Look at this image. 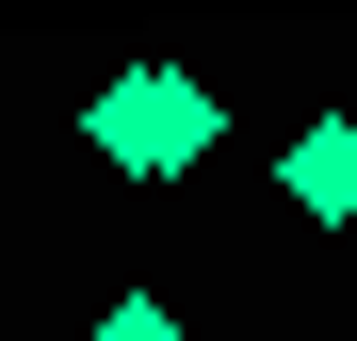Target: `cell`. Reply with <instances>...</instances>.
Here are the masks:
<instances>
[{
  "mask_svg": "<svg viewBox=\"0 0 357 341\" xmlns=\"http://www.w3.org/2000/svg\"><path fill=\"white\" fill-rule=\"evenodd\" d=\"M82 146L114 162V179H195V162L227 146V98H211L195 66H162V49H146V66H114V82L82 98Z\"/></svg>",
  "mask_w": 357,
  "mask_h": 341,
  "instance_id": "cell-1",
  "label": "cell"
},
{
  "mask_svg": "<svg viewBox=\"0 0 357 341\" xmlns=\"http://www.w3.org/2000/svg\"><path fill=\"white\" fill-rule=\"evenodd\" d=\"M276 195H292V211H325V227L357 211V114H309V130L276 146Z\"/></svg>",
  "mask_w": 357,
  "mask_h": 341,
  "instance_id": "cell-2",
  "label": "cell"
},
{
  "mask_svg": "<svg viewBox=\"0 0 357 341\" xmlns=\"http://www.w3.org/2000/svg\"><path fill=\"white\" fill-rule=\"evenodd\" d=\"M98 341H178V309H162V293H114V309H98Z\"/></svg>",
  "mask_w": 357,
  "mask_h": 341,
  "instance_id": "cell-3",
  "label": "cell"
}]
</instances>
